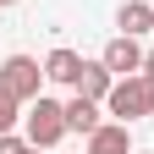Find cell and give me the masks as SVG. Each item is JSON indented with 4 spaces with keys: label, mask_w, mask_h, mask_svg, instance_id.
<instances>
[{
    "label": "cell",
    "mask_w": 154,
    "mask_h": 154,
    "mask_svg": "<svg viewBox=\"0 0 154 154\" xmlns=\"http://www.w3.org/2000/svg\"><path fill=\"white\" fill-rule=\"evenodd\" d=\"M99 61H105L116 77H132V72H143V44H138L132 33H116L110 44L99 50Z\"/></svg>",
    "instance_id": "4"
},
{
    "label": "cell",
    "mask_w": 154,
    "mask_h": 154,
    "mask_svg": "<svg viewBox=\"0 0 154 154\" xmlns=\"http://www.w3.org/2000/svg\"><path fill=\"white\" fill-rule=\"evenodd\" d=\"M44 83L50 77H44V66H38L33 55H6V61H0V94H11L17 105H33Z\"/></svg>",
    "instance_id": "3"
},
{
    "label": "cell",
    "mask_w": 154,
    "mask_h": 154,
    "mask_svg": "<svg viewBox=\"0 0 154 154\" xmlns=\"http://www.w3.org/2000/svg\"><path fill=\"white\" fill-rule=\"evenodd\" d=\"M44 77H50V83H61V88H77V77H83V55H77V50H50L44 55Z\"/></svg>",
    "instance_id": "6"
},
{
    "label": "cell",
    "mask_w": 154,
    "mask_h": 154,
    "mask_svg": "<svg viewBox=\"0 0 154 154\" xmlns=\"http://www.w3.org/2000/svg\"><path fill=\"white\" fill-rule=\"evenodd\" d=\"M66 127L88 138V132L99 127V99H88V94H72V99H66Z\"/></svg>",
    "instance_id": "9"
},
{
    "label": "cell",
    "mask_w": 154,
    "mask_h": 154,
    "mask_svg": "<svg viewBox=\"0 0 154 154\" xmlns=\"http://www.w3.org/2000/svg\"><path fill=\"white\" fill-rule=\"evenodd\" d=\"M22 154H44V149H33V143H28V149H22Z\"/></svg>",
    "instance_id": "13"
},
{
    "label": "cell",
    "mask_w": 154,
    "mask_h": 154,
    "mask_svg": "<svg viewBox=\"0 0 154 154\" xmlns=\"http://www.w3.org/2000/svg\"><path fill=\"white\" fill-rule=\"evenodd\" d=\"M138 154H149V149H138Z\"/></svg>",
    "instance_id": "15"
},
{
    "label": "cell",
    "mask_w": 154,
    "mask_h": 154,
    "mask_svg": "<svg viewBox=\"0 0 154 154\" xmlns=\"http://www.w3.org/2000/svg\"><path fill=\"white\" fill-rule=\"evenodd\" d=\"M143 72H149V77H154V50H149V55H143Z\"/></svg>",
    "instance_id": "12"
},
{
    "label": "cell",
    "mask_w": 154,
    "mask_h": 154,
    "mask_svg": "<svg viewBox=\"0 0 154 154\" xmlns=\"http://www.w3.org/2000/svg\"><path fill=\"white\" fill-rule=\"evenodd\" d=\"M110 116L116 121H143V116H154V77L149 72H132V77H116V88H110Z\"/></svg>",
    "instance_id": "1"
},
{
    "label": "cell",
    "mask_w": 154,
    "mask_h": 154,
    "mask_svg": "<svg viewBox=\"0 0 154 154\" xmlns=\"http://www.w3.org/2000/svg\"><path fill=\"white\" fill-rule=\"evenodd\" d=\"M116 28H121V33H132V38L154 33V0H127V6L116 11Z\"/></svg>",
    "instance_id": "8"
},
{
    "label": "cell",
    "mask_w": 154,
    "mask_h": 154,
    "mask_svg": "<svg viewBox=\"0 0 154 154\" xmlns=\"http://www.w3.org/2000/svg\"><path fill=\"white\" fill-rule=\"evenodd\" d=\"M0 6H17V0H0Z\"/></svg>",
    "instance_id": "14"
},
{
    "label": "cell",
    "mask_w": 154,
    "mask_h": 154,
    "mask_svg": "<svg viewBox=\"0 0 154 154\" xmlns=\"http://www.w3.org/2000/svg\"><path fill=\"white\" fill-rule=\"evenodd\" d=\"M66 132H72V127H66V105H61V99H44V94H38V99L28 105V116H22V138H28L33 149H44V154H50L55 143L66 138Z\"/></svg>",
    "instance_id": "2"
},
{
    "label": "cell",
    "mask_w": 154,
    "mask_h": 154,
    "mask_svg": "<svg viewBox=\"0 0 154 154\" xmlns=\"http://www.w3.org/2000/svg\"><path fill=\"white\" fill-rule=\"evenodd\" d=\"M83 154H138V149H132L127 121H99V127L88 132V149Z\"/></svg>",
    "instance_id": "5"
},
{
    "label": "cell",
    "mask_w": 154,
    "mask_h": 154,
    "mask_svg": "<svg viewBox=\"0 0 154 154\" xmlns=\"http://www.w3.org/2000/svg\"><path fill=\"white\" fill-rule=\"evenodd\" d=\"M110 88H116V72L105 66V61H83V77H77V88L72 94H88V99H110Z\"/></svg>",
    "instance_id": "7"
},
{
    "label": "cell",
    "mask_w": 154,
    "mask_h": 154,
    "mask_svg": "<svg viewBox=\"0 0 154 154\" xmlns=\"http://www.w3.org/2000/svg\"><path fill=\"white\" fill-rule=\"evenodd\" d=\"M28 138H17V132H0V154H22Z\"/></svg>",
    "instance_id": "11"
},
{
    "label": "cell",
    "mask_w": 154,
    "mask_h": 154,
    "mask_svg": "<svg viewBox=\"0 0 154 154\" xmlns=\"http://www.w3.org/2000/svg\"><path fill=\"white\" fill-rule=\"evenodd\" d=\"M17 121H22V105L11 94H0V132H17Z\"/></svg>",
    "instance_id": "10"
}]
</instances>
